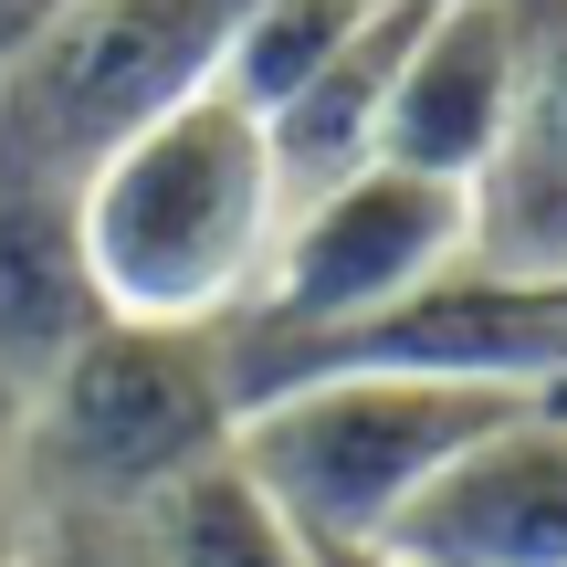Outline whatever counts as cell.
I'll list each match as a JSON object with an SVG mask.
<instances>
[{
    "instance_id": "cell-1",
    "label": "cell",
    "mask_w": 567,
    "mask_h": 567,
    "mask_svg": "<svg viewBox=\"0 0 567 567\" xmlns=\"http://www.w3.org/2000/svg\"><path fill=\"white\" fill-rule=\"evenodd\" d=\"M284 168L221 84L168 105L84 179V284L116 326H231L274 264Z\"/></svg>"
},
{
    "instance_id": "cell-2",
    "label": "cell",
    "mask_w": 567,
    "mask_h": 567,
    "mask_svg": "<svg viewBox=\"0 0 567 567\" xmlns=\"http://www.w3.org/2000/svg\"><path fill=\"white\" fill-rule=\"evenodd\" d=\"M515 400H547V389L421 379V368H295L243 400L231 463L274 494V515L305 547H389L431 473Z\"/></svg>"
},
{
    "instance_id": "cell-3",
    "label": "cell",
    "mask_w": 567,
    "mask_h": 567,
    "mask_svg": "<svg viewBox=\"0 0 567 567\" xmlns=\"http://www.w3.org/2000/svg\"><path fill=\"white\" fill-rule=\"evenodd\" d=\"M243 11L252 0H74L21 63H0V168L84 200L137 126L221 84Z\"/></svg>"
},
{
    "instance_id": "cell-4",
    "label": "cell",
    "mask_w": 567,
    "mask_h": 567,
    "mask_svg": "<svg viewBox=\"0 0 567 567\" xmlns=\"http://www.w3.org/2000/svg\"><path fill=\"white\" fill-rule=\"evenodd\" d=\"M243 389H231L221 326H116L105 316L53 379L21 400V463H53L95 505H147L158 484L231 452Z\"/></svg>"
},
{
    "instance_id": "cell-5",
    "label": "cell",
    "mask_w": 567,
    "mask_h": 567,
    "mask_svg": "<svg viewBox=\"0 0 567 567\" xmlns=\"http://www.w3.org/2000/svg\"><path fill=\"white\" fill-rule=\"evenodd\" d=\"M400 567H567V400H515L473 431L389 536Z\"/></svg>"
},
{
    "instance_id": "cell-6",
    "label": "cell",
    "mask_w": 567,
    "mask_h": 567,
    "mask_svg": "<svg viewBox=\"0 0 567 567\" xmlns=\"http://www.w3.org/2000/svg\"><path fill=\"white\" fill-rule=\"evenodd\" d=\"M515 11V95L473 200V264L505 284L567 274V0H505Z\"/></svg>"
},
{
    "instance_id": "cell-7",
    "label": "cell",
    "mask_w": 567,
    "mask_h": 567,
    "mask_svg": "<svg viewBox=\"0 0 567 567\" xmlns=\"http://www.w3.org/2000/svg\"><path fill=\"white\" fill-rule=\"evenodd\" d=\"M505 95H515V11L505 0H431L400 74H389L379 158L410 179L473 189L505 137Z\"/></svg>"
},
{
    "instance_id": "cell-8",
    "label": "cell",
    "mask_w": 567,
    "mask_h": 567,
    "mask_svg": "<svg viewBox=\"0 0 567 567\" xmlns=\"http://www.w3.org/2000/svg\"><path fill=\"white\" fill-rule=\"evenodd\" d=\"M126 536H137V567H305V536L274 515V494L231 452L126 505Z\"/></svg>"
},
{
    "instance_id": "cell-9",
    "label": "cell",
    "mask_w": 567,
    "mask_h": 567,
    "mask_svg": "<svg viewBox=\"0 0 567 567\" xmlns=\"http://www.w3.org/2000/svg\"><path fill=\"white\" fill-rule=\"evenodd\" d=\"M368 11H379V0H252L231 53H221V95L252 105V116H284V105L337 63V42L358 32Z\"/></svg>"
},
{
    "instance_id": "cell-10",
    "label": "cell",
    "mask_w": 567,
    "mask_h": 567,
    "mask_svg": "<svg viewBox=\"0 0 567 567\" xmlns=\"http://www.w3.org/2000/svg\"><path fill=\"white\" fill-rule=\"evenodd\" d=\"M63 11H74V0H0V63H21V53H32V42L53 32Z\"/></svg>"
},
{
    "instance_id": "cell-11",
    "label": "cell",
    "mask_w": 567,
    "mask_h": 567,
    "mask_svg": "<svg viewBox=\"0 0 567 567\" xmlns=\"http://www.w3.org/2000/svg\"><path fill=\"white\" fill-rule=\"evenodd\" d=\"M11 505H21V400L0 389V557H11Z\"/></svg>"
},
{
    "instance_id": "cell-12",
    "label": "cell",
    "mask_w": 567,
    "mask_h": 567,
    "mask_svg": "<svg viewBox=\"0 0 567 567\" xmlns=\"http://www.w3.org/2000/svg\"><path fill=\"white\" fill-rule=\"evenodd\" d=\"M305 567H400L389 547H305Z\"/></svg>"
},
{
    "instance_id": "cell-13",
    "label": "cell",
    "mask_w": 567,
    "mask_h": 567,
    "mask_svg": "<svg viewBox=\"0 0 567 567\" xmlns=\"http://www.w3.org/2000/svg\"><path fill=\"white\" fill-rule=\"evenodd\" d=\"M547 305H557V316H567V274H557V284H547Z\"/></svg>"
},
{
    "instance_id": "cell-14",
    "label": "cell",
    "mask_w": 567,
    "mask_h": 567,
    "mask_svg": "<svg viewBox=\"0 0 567 567\" xmlns=\"http://www.w3.org/2000/svg\"><path fill=\"white\" fill-rule=\"evenodd\" d=\"M557 400H567V379H557Z\"/></svg>"
}]
</instances>
